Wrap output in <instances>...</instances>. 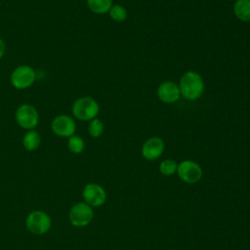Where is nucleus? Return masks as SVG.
Wrapping results in <instances>:
<instances>
[{"label":"nucleus","mask_w":250,"mask_h":250,"mask_svg":"<svg viewBox=\"0 0 250 250\" xmlns=\"http://www.w3.org/2000/svg\"><path fill=\"white\" fill-rule=\"evenodd\" d=\"M26 229L35 235L47 233L52 227L51 217L42 210L31 211L25 219Z\"/></svg>","instance_id":"4"},{"label":"nucleus","mask_w":250,"mask_h":250,"mask_svg":"<svg viewBox=\"0 0 250 250\" xmlns=\"http://www.w3.org/2000/svg\"><path fill=\"white\" fill-rule=\"evenodd\" d=\"M156 94L158 99L164 104H174L181 97L179 85L171 80L161 82L157 88Z\"/></svg>","instance_id":"10"},{"label":"nucleus","mask_w":250,"mask_h":250,"mask_svg":"<svg viewBox=\"0 0 250 250\" xmlns=\"http://www.w3.org/2000/svg\"><path fill=\"white\" fill-rule=\"evenodd\" d=\"M104 124L100 118H94L89 121L88 133L92 138H99L104 134Z\"/></svg>","instance_id":"17"},{"label":"nucleus","mask_w":250,"mask_h":250,"mask_svg":"<svg viewBox=\"0 0 250 250\" xmlns=\"http://www.w3.org/2000/svg\"><path fill=\"white\" fill-rule=\"evenodd\" d=\"M165 144L159 137L148 138L142 146V155L146 160L157 159L164 151Z\"/></svg>","instance_id":"11"},{"label":"nucleus","mask_w":250,"mask_h":250,"mask_svg":"<svg viewBox=\"0 0 250 250\" xmlns=\"http://www.w3.org/2000/svg\"><path fill=\"white\" fill-rule=\"evenodd\" d=\"M36 80V72L33 67L28 64H21L17 66L10 75L12 86L18 90H24L34 84Z\"/></svg>","instance_id":"5"},{"label":"nucleus","mask_w":250,"mask_h":250,"mask_svg":"<svg viewBox=\"0 0 250 250\" xmlns=\"http://www.w3.org/2000/svg\"><path fill=\"white\" fill-rule=\"evenodd\" d=\"M177 174L183 182L195 184L202 178V169L200 165L193 160H184L178 164Z\"/></svg>","instance_id":"8"},{"label":"nucleus","mask_w":250,"mask_h":250,"mask_svg":"<svg viewBox=\"0 0 250 250\" xmlns=\"http://www.w3.org/2000/svg\"><path fill=\"white\" fill-rule=\"evenodd\" d=\"M41 144V136L36 130H29L23 135L22 146L28 151H33L39 147Z\"/></svg>","instance_id":"13"},{"label":"nucleus","mask_w":250,"mask_h":250,"mask_svg":"<svg viewBox=\"0 0 250 250\" xmlns=\"http://www.w3.org/2000/svg\"><path fill=\"white\" fill-rule=\"evenodd\" d=\"M232 10L237 20L250 22V0H235Z\"/></svg>","instance_id":"12"},{"label":"nucleus","mask_w":250,"mask_h":250,"mask_svg":"<svg viewBox=\"0 0 250 250\" xmlns=\"http://www.w3.org/2000/svg\"><path fill=\"white\" fill-rule=\"evenodd\" d=\"M94 218L93 207L86 202H77L70 208L68 212V220L72 226L83 228L88 226Z\"/></svg>","instance_id":"6"},{"label":"nucleus","mask_w":250,"mask_h":250,"mask_svg":"<svg viewBox=\"0 0 250 250\" xmlns=\"http://www.w3.org/2000/svg\"><path fill=\"white\" fill-rule=\"evenodd\" d=\"M82 196L84 202H86L91 207H100L106 200V192L104 188L101 185L95 183L87 184L84 187L82 190Z\"/></svg>","instance_id":"9"},{"label":"nucleus","mask_w":250,"mask_h":250,"mask_svg":"<svg viewBox=\"0 0 250 250\" xmlns=\"http://www.w3.org/2000/svg\"><path fill=\"white\" fill-rule=\"evenodd\" d=\"M178 164L173 159H164L159 165V171L162 175L171 176L177 172Z\"/></svg>","instance_id":"18"},{"label":"nucleus","mask_w":250,"mask_h":250,"mask_svg":"<svg viewBox=\"0 0 250 250\" xmlns=\"http://www.w3.org/2000/svg\"><path fill=\"white\" fill-rule=\"evenodd\" d=\"M17 124L26 130H34L39 123V112L37 108L30 104H20L15 112Z\"/></svg>","instance_id":"3"},{"label":"nucleus","mask_w":250,"mask_h":250,"mask_svg":"<svg viewBox=\"0 0 250 250\" xmlns=\"http://www.w3.org/2000/svg\"><path fill=\"white\" fill-rule=\"evenodd\" d=\"M71 112L77 120L91 121L98 116L100 105L94 98L83 96L74 101L71 106Z\"/></svg>","instance_id":"2"},{"label":"nucleus","mask_w":250,"mask_h":250,"mask_svg":"<svg viewBox=\"0 0 250 250\" xmlns=\"http://www.w3.org/2000/svg\"><path fill=\"white\" fill-rule=\"evenodd\" d=\"M67 148L70 152L74 154H79L85 148V142L80 136L74 134L71 137L67 138Z\"/></svg>","instance_id":"15"},{"label":"nucleus","mask_w":250,"mask_h":250,"mask_svg":"<svg viewBox=\"0 0 250 250\" xmlns=\"http://www.w3.org/2000/svg\"><path fill=\"white\" fill-rule=\"evenodd\" d=\"M179 89L181 96L188 101L198 100L204 92V81L202 76L194 70L186 71L180 78Z\"/></svg>","instance_id":"1"},{"label":"nucleus","mask_w":250,"mask_h":250,"mask_svg":"<svg viewBox=\"0 0 250 250\" xmlns=\"http://www.w3.org/2000/svg\"><path fill=\"white\" fill-rule=\"evenodd\" d=\"M108 15L111 20L116 22H123L128 17L127 10L120 4H114L108 11Z\"/></svg>","instance_id":"16"},{"label":"nucleus","mask_w":250,"mask_h":250,"mask_svg":"<svg viewBox=\"0 0 250 250\" xmlns=\"http://www.w3.org/2000/svg\"><path fill=\"white\" fill-rule=\"evenodd\" d=\"M6 52V43L2 37H0V60L4 57Z\"/></svg>","instance_id":"19"},{"label":"nucleus","mask_w":250,"mask_h":250,"mask_svg":"<svg viewBox=\"0 0 250 250\" xmlns=\"http://www.w3.org/2000/svg\"><path fill=\"white\" fill-rule=\"evenodd\" d=\"M88 9L97 15H104L108 13L113 5L112 0H86Z\"/></svg>","instance_id":"14"},{"label":"nucleus","mask_w":250,"mask_h":250,"mask_svg":"<svg viewBox=\"0 0 250 250\" xmlns=\"http://www.w3.org/2000/svg\"><path fill=\"white\" fill-rule=\"evenodd\" d=\"M52 132L60 138H69L75 134V120L67 114H59L51 122Z\"/></svg>","instance_id":"7"}]
</instances>
